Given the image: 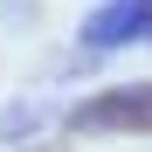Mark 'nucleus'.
Segmentation results:
<instances>
[{
    "label": "nucleus",
    "instance_id": "obj_1",
    "mask_svg": "<svg viewBox=\"0 0 152 152\" xmlns=\"http://www.w3.org/2000/svg\"><path fill=\"white\" fill-rule=\"evenodd\" d=\"M69 132H124V138H152V83H124L104 97H83L69 111Z\"/></svg>",
    "mask_w": 152,
    "mask_h": 152
}]
</instances>
